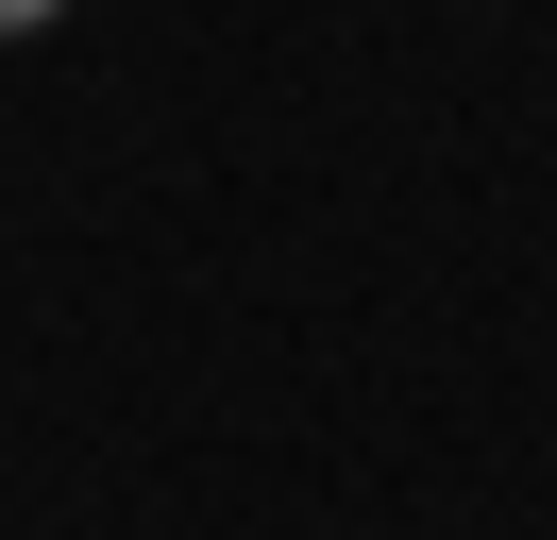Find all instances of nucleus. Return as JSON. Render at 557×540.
<instances>
[{
    "instance_id": "1",
    "label": "nucleus",
    "mask_w": 557,
    "mask_h": 540,
    "mask_svg": "<svg viewBox=\"0 0 557 540\" xmlns=\"http://www.w3.org/2000/svg\"><path fill=\"white\" fill-rule=\"evenodd\" d=\"M51 17H69V0H0V34H51Z\"/></svg>"
}]
</instances>
